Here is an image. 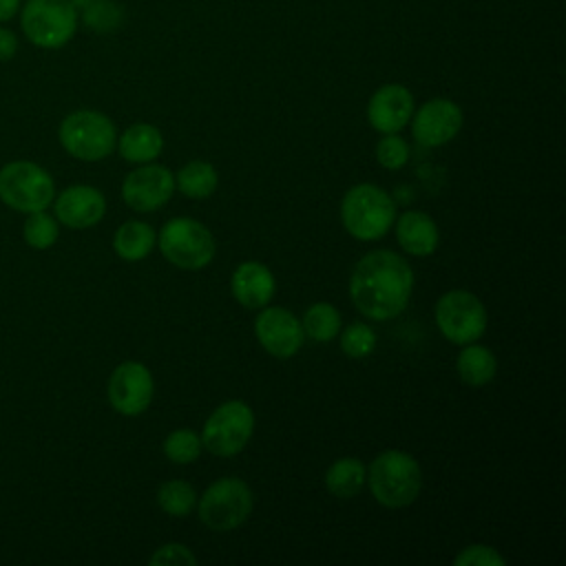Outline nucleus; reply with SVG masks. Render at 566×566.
<instances>
[{"mask_svg": "<svg viewBox=\"0 0 566 566\" xmlns=\"http://www.w3.org/2000/svg\"><path fill=\"white\" fill-rule=\"evenodd\" d=\"M413 290V272L409 263L389 250L365 254L352 270L349 298L356 310L374 321L398 316Z\"/></svg>", "mask_w": 566, "mask_h": 566, "instance_id": "obj_1", "label": "nucleus"}, {"mask_svg": "<svg viewBox=\"0 0 566 566\" xmlns=\"http://www.w3.org/2000/svg\"><path fill=\"white\" fill-rule=\"evenodd\" d=\"M365 480L369 482L371 495L387 509L411 504L422 489V471L418 462L398 449L378 453L371 460Z\"/></svg>", "mask_w": 566, "mask_h": 566, "instance_id": "obj_2", "label": "nucleus"}, {"mask_svg": "<svg viewBox=\"0 0 566 566\" xmlns=\"http://www.w3.org/2000/svg\"><path fill=\"white\" fill-rule=\"evenodd\" d=\"M340 219L354 239L374 241L385 237L391 228L396 206L382 188L374 184H358L345 192L340 201Z\"/></svg>", "mask_w": 566, "mask_h": 566, "instance_id": "obj_3", "label": "nucleus"}, {"mask_svg": "<svg viewBox=\"0 0 566 566\" xmlns=\"http://www.w3.org/2000/svg\"><path fill=\"white\" fill-rule=\"evenodd\" d=\"M62 148L82 161H99L115 150L117 130L111 117L82 108L69 113L57 130Z\"/></svg>", "mask_w": 566, "mask_h": 566, "instance_id": "obj_4", "label": "nucleus"}, {"mask_svg": "<svg viewBox=\"0 0 566 566\" xmlns=\"http://www.w3.org/2000/svg\"><path fill=\"white\" fill-rule=\"evenodd\" d=\"M77 22L69 0H27L20 7V27L38 49H62L73 40Z\"/></svg>", "mask_w": 566, "mask_h": 566, "instance_id": "obj_5", "label": "nucleus"}, {"mask_svg": "<svg viewBox=\"0 0 566 566\" xmlns=\"http://www.w3.org/2000/svg\"><path fill=\"white\" fill-rule=\"evenodd\" d=\"M55 197L53 177L33 161H9L0 168V199L18 212L46 210Z\"/></svg>", "mask_w": 566, "mask_h": 566, "instance_id": "obj_6", "label": "nucleus"}, {"mask_svg": "<svg viewBox=\"0 0 566 566\" xmlns=\"http://www.w3.org/2000/svg\"><path fill=\"white\" fill-rule=\"evenodd\" d=\"M159 250L181 270H201L214 256V239L203 223L177 217L164 223L159 232Z\"/></svg>", "mask_w": 566, "mask_h": 566, "instance_id": "obj_7", "label": "nucleus"}, {"mask_svg": "<svg viewBox=\"0 0 566 566\" xmlns=\"http://www.w3.org/2000/svg\"><path fill=\"white\" fill-rule=\"evenodd\" d=\"M252 511V491L239 478H221L212 482L199 497L201 522L219 533L241 526Z\"/></svg>", "mask_w": 566, "mask_h": 566, "instance_id": "obj_8", "label": "nucleus"}, {"mask_svg": "<svg viewBox=\"0 0 566 566\" xmlns=\"http://www.w3.org/2000/svg\"><path fill=\"white\" fill-rule=\"evenodd\" d=\"M436 325L455 345L475 343L486 329V307L467 290H451L436 303Z\"/></svg>", "mask_w": 566, "mask_h": 566, "instance_id": "obj_9", "label": "nucleus"}, {"mask_svg": "<svg viewBox=\"0 0 566 566\" xmlns=\"http://www.w3.org/2000/svg\"><path fill=\"white\" fill-rule=\"evenodd\" d=\"M252 431V409L243 400H228L208 416L201 431V447L214 455H234L248 444Z\"/></svg>", "mask_w": 566, "mask_h": 566, "instance_id": "obj_10", "label": "nucleus"}, {"mask_svg": "<svg viewBox=\"0 0 566 566\" xmlns=\"http://www.w3.org/2000/svg\"><path fill=\"white\" fill-rule=\"evenodd\" d=\"M108 402L122 416H139L153 400V376L146 365L126 360L108 378Z\"/></svg>", "mask_w": 566, "mask_h": 566, "instance_id": "obj_11", "label": "nucleus"}, {"mask_svg": "<svg viewBox=\"0 0 566 566\" xmlns=\"http://www.w3.org/2000/svg\"><path fill=\"white\" fill-rule=\"evenodd\" d=\"M462 119V108L453 99L433 97L413 111L411 133L422 146H442L460 133Z\"/></svg>", "mask_w": 566, "mask_h": 566, "instance_id": "obj_12", "label": "nucleus"}, {"mask_svg": "<svg viewBox=\"0 0 566 566\" xmlns=\"http://www.w3.org/2000/svg\"><path fill=\"white\" fill-rule=\"evenodd\" d=\"M175 190V175L159 164H144L128 172L122 184L124 201L137 212L161 208Z\"/></svg>", "mask_w": 566, "mask_h": 566, "instance_id": "obj_13", "label": "nucleus"}, {"mask_svg": "<svg viewBox=\"0 0 566 566\" xmlns=\"http://www.w3.org/2000/svg\"><path fill=\"white\" fill-rule=\"evenodd\" d=\"M254 334L274 358H292L303 345L301 321L283 307H265L254 321Z\"/></svg>", "mask_w": 566, "mask_h": 566, "instance_id": "obj_14", "label": "nucleus"}, {"mask_svg": "<svg viewBox=\"0 0 566 566\" xmlns=\"http://www.w3.org/2000/svg\"><path fill=\"white\" fill-rule=\"evenodd\" d=\"M413 95L402 84H382L367 104V122L374 130L387 135L402 130L413 115Z\"/></svg>", "mask_w": 566, "mask_h": 566, "instance_id": "obj_15", "label": "nucleus"}, {"mask_svg": "<svg viewBox=\"0 0 566 566\" xmlns=\"http://www.w3.org/2000/svg\"><path fill=\"white\" fill-rule=\"evenodd\" d=\"M106 212L104 195L93 186H69L55 197V217L73 230L91 228L102 221Z\"/></svg>", "mask_w": 566, "mask_h": 566, "instance_id": "obj_16", "label": "nucleus"}, {"mask_svg": "<svg viewBox=\"0 0 566 566\" xmlns=\"http://www.w3.org/2000/svg\"><path fill=\"white\" fill-rule=\"evenodd\" d=\"M232 296L248 310L265 307L276 290L272 272L259 261H243L237 265L230 279Z\"/></svg>", "mask_w": 566, "mask_h": 566, "instance_id": "obj_17", "label": "nucleus"}, {"mask_svg": "<svg viewBox=\"0 0 566 566\" xmlns=\"http://www.w3.org/2000/svg\"><path fill=\"white\" fill-rule=\"evenodd\" d=\"M398 243L413 256H429L438 248V226L420 210L402 212L396 223Z\"/></svg>", "mask_w": 566, "mask_h": 566, "instance_id": "obj_18", "label": "nucleus"}, {"mask_svg": "<svg viewBox=\"0 0 566 566\" xmlns=\"http://www.w3.org/2000/svg\"><path fill=\"white\" fill-rule=\"evenodd\" d=\"M119 155L133 164H148L164 148V137L153 124H133L117 139Z\"/></svg>", "mask_w": 566, "mask_h": 566, "instance_id": "obj_19", "label": "nucleus"}, {"mask_svg": "<svg viewBox=\"0 0 566 566\" xmlns=\"http://www.w3.org/2000/svg\"><path fill=\"white\" fill-rule=\"evenodd\" d=\"M157 234L155 230L144 221H126L117 228L113 237V248L119 259L124 261H139L150 254L155 248Z\"/></svg>", "mask_w": 566, "mask_h": 566, "instance_id": "obj_20", "label": "nucleus"}, {"mask_svg": "<svg viewBox=\"0 0 566 566\" xmlns=\"http://www.w3.org/2000/svg\"><path fill=\"white\" fill-rule=\"evenodd\" d=\"M455 369H458V376L471 385V387H482L486 382L493 380L495 376V369H497V360L493 356V352L484 345H473L469 343L458 360H455Z\"/></svg>", "mask_w": 566, "mask_h": 566, "instance_id": "obj_21", "label": "nucleus"}, {"mask_svg": "<svg viewBox=\"0 0 566 566\" xmlns=\"http://www.w3.org/2000/svg\"><path fill=\"white\" fill-rule=\"evenodd\" d=\"M367 469L358 458H340L329 464L325 473V486L336 497H354L360 493L365 484Z\"/></svg>", "mask_w": 566, "mask_h": 566, "instance_id": "obj_22", "label": "nucleus"}, {"mask_svg": "<svg viewBox=\"0 0 566 566\" xmlns=\"http://www.w3.org/2000/svg\"><path fill=\"white\" fill-rule=\"evenodd\" d=\"M217 170L212 164L201 161V159H192L188 161L179 172L175 184L179 186V190L190 197V199H206L214 192L217 188Z\"/></svg>", "mask_w": 566, "mask_h": 566, "instance_id": "obj_23", "label": "nucleus"}, {"mask_svg": "<svg viewBox=\"0 0 566 566\" xmlns=\"http://www.w3.org/2000/svg\"><path fill=\"white\" fill-rule=\"evenodd\" d=\"M301 327L310 338L327 343L340 332V314L329 303H314L307 307Z\"/></svg>", "mask_w": 566, "mask_h": 566, "instance_id": "obj_24", "label": "nucleus"}, {"mask_svg": "<svg viewBox=\"0 0 566 566\" xmlns=\"http://www.w3.org/2000/svg\"><path fill=\"white\" fill-rule=\"evenodd\" d=\"M80 20L95 33H113L124 22V7L115 0H93L80 11Z\"/></svg>", "mask_w": 566, "mask_h": 566, "instance_id": "obj_25", "label": "nucleus"}, {"mask_svg": "<svg viewBox=\"0 0 566 566\" xmlns=\"http://www.w3.org/2000/svg\"><path fill=\"white\" fill-rule=\"evenodd\" d=\"M195 486L184 480H168L157 491V504L172 517H184L195 509Z\"/></svg>", "mask_w": 566, "mask_h": 566, "instance_id": "obj_26", "label": "nucleus"}, {"mask_svg": "<svg viewBox=\"0 0 566 566\" xmlns=\"http://www.w3.org/2000/svg\"><path fill=\"white\" fill-rule=\"evenodd\" d=\"M22 237L33 250H46L57 241L60 228L51 214H46L44 210H38V212H29L22 226Z\"/></svg>", "mask_w": 566, "mask_h": 566, "instance_id": "obj_27", "label": "nucleus"}, {"mask_svg": "<svg viewBox=\"0 0 566 566\" xmlns=\"http://www.w3.org/2000/svg\"><path fill=\"white\" fill-rule=\"evenodd\" d=\"M164 453L175 464H190L201 453V438L192 429H175L164 440Z\"/></svg>", "mask_w": 566, "mask_h": 566, "instance_id": "obj_28", "label": "nucleus"}, {"mask_svg": "<svg viewBox=\"0 0 566 566\" xmlns=\"http://www.w3.org/2000/svg\"><path fill=\"white\" fill-rule=\"evenodd\" d=\"M376 347V334L365 323H352L340 334V349L349 358H365Z\"/></svg>", "mask_w": 566, "mask_h": 566, "instance_id": "obj_29", "label": "nucleus"}, {"mask_svg": "<svg viewBox=\"0 0 566 566\" xmlns=\"http://www.w3.org/2000/svg\"><path fill=\"white\" fill-rule=\"evenodd\" d=\"M407 157H409L407 142L402 137H398L396 133H387L376 146V159L382 168L398 170L407 164Z\"/></svg>", "mask_w": 566, "mask_h": 566, "instance_id": "obj_30", "label": "nucleus"}, {"mask_svg": "<svg viewBox=\"0 0 566 566\" xmlns=\"http://www.w3.org/2000/svg\"><path fill=\"white\" fill-rule=\"evenodd\" d=\"M455 566H504L506 559L486 544H473L467 546L462 553L453 557Z\"/></svg>", "mask_w": 566, "mask_h": 566, "instance_id": "obj_31", "label": "nucleus"}, {"mask_svg": "<svg viewBox=\"0 0 566 566\" xmlns=\"http://www.w3.org/2000/svg\"><path fill=\"white\" fill-rule=\"evenodd\" d=\"M150 566H179V564H197V555L184 546V544H164L161 548H157L150 559H148Z\"/></svg>", "mask_w": 566, "mask_h": 566, "instance_id": "obj_32", "label": "nucleus"}, {"mask_svg": "<svg viewBox=\"0 0 566 566\" xmlns=\"http://www.w3.org/2000/svg\"><path fill=\"white\" fill-rule=\"evenodd\" d=\"M15 51H18V38H15V33L0 27V62L11 60V57L15 55Z\"/></svg>", "mask_w": 566, "mask_h": 566, "instance_id": "obj_33", "label": "nucleus"}, {"mask_svg": "<svg viewBox=\"0 0 566 566\" xmlns=\"http://www.w3.org/2000/svg\"><path fill=\"white\" fill-rule=\"evenodd\" d=\"M22 7V0H0V22L11 20Z\"/></svg>", "mask_w": 566, "mask_h": 566, "instance_id": "obj_34", "label": "nucleus"}, {"mask_svg": "<svg viewBox=\"0 0 566 566\" xmlns=\"http://www.w3.org/2000/svg\"><path fill=\"white\" fill-rule=\"evenodd\" d=\"M69 2H71V7H73V9L77 11V15H80V11H82V9H86L93 0H69Z\"/></svg>", "mask_w": 566, "mask_h": 566, "instance_id": "obj_35", "label": "nucleus"}]
</instances>
